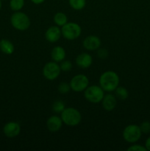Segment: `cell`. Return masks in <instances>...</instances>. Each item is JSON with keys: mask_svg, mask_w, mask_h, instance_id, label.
Segmentation results:
<instances>
[{"mask_svg": "<svg viewBox=\"0 0 150 151\" xmlns=\"http://www.w3.org/2000/svg\"><path fill=\"white\" fill-rule=\"evenodd\" d=\"M99 86L106 92H112L119 86L120 78L114 71H106L99 77Z\"/></svg>", "mask_w": 150, "mask_h": 151, "instance_id": "cell-1", "label": "cell"}, {"mask_svg": "<svg viewBox=\"0 0 150 151\" xmlns=\"http://www.w3.org/2000/svg\"><path fill=\"white\" fill-rule=\"evenodd\" d=\"M60 117L65 125L71 127L76 126L82 120L81 113L79 110L73 107L66 108L60 114Z\"/></svg>", "mask_w": 150, "mask_h": 151, "instance_id": "cell-2", "label": "cell"}, {"mask_svg": "<svg viewBox=\"0 0 150 151\" xmlns=\"http://www.w3.org/2000/svg\"><path fill=\"white\" fill-rule=\"evenodd\" d=\"M10 23L13 27L19 31H25L30 27V19L24 12L16 11L10 17Z\"/></svg>", "mask_w": 150, "mask_h": 151, "instance_id": "cell-3", "label": "cell"}, {"mask_svg": "<svg viewBox=\"0 0 150 151\" xmlns=\"http://www.w3.org/2000/svg\"><path fill=\"white\" fill-rule=\"evenodd\" d=\"M104 96V91L100 86H88V88L84 91V97L85 100L94 104L101 102Z\"/></svg>", "mask_w": 150, "mask_h": 151, "instance_id": "cell-4", "label": "cell"}, {"mask_svg": "<svg viewBox=\"0 0 150 151\" xmlns=\"http://www.w3.org/2000/svg\"><path fill=\"white\" fill-rule=\"evenodd\" d=\"M61 32L63 38L69 41H74L80 36L82 28L75 22H67L61 27Z\"/></svg>", "mask_w": 150, "mask_h": 151, "instance_id": "cell-5", "label": "cell"}, {"mask_svg": "<svg viewBox=\"0 0 150 151\" xmlns=\"http://www.w3.org/2000/svg\"><path fill=\"white\" fill-rule=\"evenodd\" d=\"M142 132L140 126L131 124L125 127L122 132V137L124 141L128 143H135L141 139Z\"/></svg>", "mask_w": 150, "mask_h": 151, "instance_id": "cell-6", "label": "cell"}, {"mask_svg": "<svg viewBox=\"0 0 150 151\" xmlns=\"http://www.w3.org/2000/svg\"><path fill=\"white\" fill-rule=\"evenodd\" d=\"M69 84L72 91L75 92H82L89 86V80L86 75L78 74L71 78Z\"/></svg>", "mask_w": 150, "mask_h": 151, "instance_id": "cell-7", "label": "cell"}, {"mask_svg": "<svg viewBox=\"0 0 150 151\" xmlns=\"http://www.w3.org/2000/svg\"><path fill=\"white\" fill-rule=\"evenodd\" d=\"M60 65L54 61H50L46 63L43 68V75L48 81H54L60 75Z\"/></svg>", "mask_w": 150, "mask_h": 151, "instance_id": "cell-8", "label": "cell"}, {"mask_svg": "<svg viewBox=\"0 0 150 151\" xmlns=\"http://www.w3.org/2000/svg\"><path fill=\"white\" fill-rule=\"evenodd\" d=\"M21 132V125L16 122H9L3 127V133L8 138H14L19 135Z\"/></svg>", "mask_w": 150, "mask_h": 151, "instance_id": "cell-9", "label": "cell"}, {"mask_svg": "<svg viewBox=\"0 0 150 151\" xmlns=\"http://www.w3.org/2000/svg\"><path fill=\"white\" fill-rule=\"evenodd\" d=\"M101 44V40L96 35H88L82 42L83 47L88 51H96L99 49Z\"/></svg>", "mask_w": 150, "mask_h": 151, "instance_id": "cell-10", "label": "cell"}, {"mask_svg": "<svg viewBox=\"0 0 150 151\" xmlns=\"http://www.w3.org/2000/svg\"><path fill=\"white\" fill-rule=\"evenodd\" d=\"M62 36L61 28L58 26H51L45 32V38L50 43H56Z\"/></svg>", "mask_w": 150, "mask_h": 151, "instance_id": "cell-11", "label": "cell"}, {"mask_svg": "<svg viewBox=\"0 0 150 151\" xmlns=\"http://www.w3.org/2000/svg\"><path fill=\"white\" fill-rule=\"evenodd\" d=\"M63 120L60 116L53 115L48 118L46 121V128L50 132H57L63 126Z\"/></svg>", "mask_w": 150, "mask_h": 151, "instance_id": "cell-12", "label": "cell"}, {"mask_svg": "<svg viewBox=\"0 0 150 151\" xmlns=\"http://www.w3.org/2000/svg\"><path fill=\"white\" fill-rule=\"evenodd\" d=\"M75 62L78 67L81 69H88L92 65L93 58L89 53L82 52L76 56Z\"/></svg>", "mask_w": 150, "mask_h": 151, "instance_id": "cell-13", "label": "cell"}, {"mask_svg": "<svg viewBox=\"0 0 150 151\" xmlns=\"http://www.w3.org/2000/svg\"><path fill=\"white\" fill-rule=\"evenodd\" d=\"M117 105V100L114 94L109 93L105 94L101 100V106L102 108L107 111H112L114 110Z\"/></svg>", "mask_w": 150, "mask_h": 151, "instance_id": "cell-14", "label": "cell"}, {"mask_svg": "<svg viewBox=\"0 0 150 151\" xmlns=\"http://www.w3.org/2000/svg\"><path fill=\"white\" fill-rule=\"evenodd\" d=\"M66 56V50L60 46H56L51 52V58L53 61L60 63L65 60Z\"/></svg>", "mask_w": 150, "mask_h": 151, "instance_id": "cell-15", "label": "cell"}, {"mask_svg": "<svg viewBox=\"0 0 150 151\" xmlns=\"http://www.w3.org/2000/svg\"><path fill=\"white\" fill-rule=\"evenodd\" d=\"M0 50L6 55H12L15 51V47L9 40L1 39L0 41Z\"/></svg>", "mask_w": 150, "mask_h": 151, "instance_id": "cell-16", "label": "cell"}, {"mask_svg": "<svg viewBox=\"0 0 150 151\" xmlns=\"http://www.w3.org/2000/svg\"><path fill=\"white\" fill-rule=\"evenodd\" d=\"M54 24L58 27H63V25L66 24L68 22V17L64 13L62 12H58L54 14V18H53Z\"/></svg>", "mask_w": 150, "mask_h": 151, "instance_id": "cell-17", "label": "cell"}, {"mask_svg": "<svg viewBox=\"0 0 150 151\" xmlns=\"http://www.w3.org/2000/svg\"><path fill=\"white\" fill-rule=\"evenodd\" d=\"M115 94H116V97L117 98H119V100H125L129 96V92H128V90L126 89L125 87L124 86H118L117 88L115 90Z\"/></svg>", "mask_w": 150, "mask_h": 151, "instance_id": "cell-18", "label": "cell"}, {"mask_svg": "<svg viewBox=\"0 0 150 151\" xmlns=\"http://www.w3.org/2000/svg\"><path fill=\"white\" fill-rule=\"evenodd\" d=\"M70 7L75 10H81L85 8L86 0H69Z\"/></svg>", "mask_w": 150, "mask_h": 151, "instance_id": "cell-19", "label": "cell"}, {"mask_svg": "<svg viewBox=\"0 0 150 151\" xmlns=\"http://www.w3.org/2000/svg\"><path fill=\"white\" fill-rule=\"evenodd\" d=\"M25 4L24 0H10V7L13 11H20Z\"/></svg>", "mask_w": 150, "mask_h": 151, "instance_id": "cell-20", "label": "cell"}, {"mask_svg": "<svg viewBox=\"0 0 150 151\" xmlns=\"http://www.w3.org/2000/svg\"><path fill=\"white\" fill-rule=\"evenodd\" d=\"M65 109H66L65 103L61 100H56L52 105V110L55 113L61 114Z\"/></svg>", "mask_w": 150, "mask_h": 151, "instance_id": "cell-21", "label": "cell"}, {"mask_svg": "<svg viewBox=\"0 0 150 151\" xmlns=\"http://www.w3.org/2000/svg\"><path fill=\"white\" fill-rule=\"evenodd\" d=\"M57 90L62 94H68L71 90L70 84L66 82L60 83L58 85V87H57Z\"/></svg>", "mask_w": 150, "mask_h": 151, "instance_id": "cell-22", "label": "cell"}, {"mask_svg": "<svg viewBox=\"0 0 150 151\" xmlns=\"http://www.w3.org/2000/svg\"><path fill=\"white\" fill-rule=\"evenodd\" d=\"M60 67L61 71L65 72H70L71 70L72 67H73V65H72V63L70 61V60H63L62 62H60Z\"/></svg>", "mask_w": 150, "mask_h": 151, "instance_id": "cell-23", "label": "cell"}, {"mask_svg": "<svg viewBox=\"0 0 150 151\" xmlns=\"http://www.w3.org/2000/svg\"><path fill=\"white\" fill-rule=\"evenodd\" d=\"M140 128L142 132V134H149L150 133V122L148 121H145V122H142L141 125H140Z\"/></svg>", "mask_w": 150, "mask_h": 151, "instance_id": "cell-24", "label": "cell"}, {"mask_svg": "<svg viewBox=\"0 0 150 151\" xmlns=\"http://www.w3.org/2000/svg\"><path fill=\"white\" fill-rule=\"evenodd\" d=\"M146 148L141 145H133L127 148V151H146Z\"/></svg>", "mask_w": 150, "mask_h": 151, "instance_id": "cell-25", "label": "cell"}, {"mask_svg": "<svg viewBox=\"0 0 150 151\" xmlns=\"http://www.w3.org/2000/svg\"><path fill=\"white\" fill-rule=\"evenodd\" d=\"M97 55L99 58L105 59L108 56V51L106 49H98L97 50Z\"/></svg>", "mask_w": 150, "mask_h": 151, "instance_id": "cell-26", "label": "cell"}, {"mask_svg": "<svg viewBox=\"0 0 150 151\" xmlns=\"http://www.w3.org/2000/svg\"><path fill=\"white\" fill-rule=\"evenodd\" d=\"M145 147L146 148L147 150L150 151V137H149V138H147V139L146 140Z\"/></svg>", "mask_w": 150, "mask_h": 151, "instance_id": "cell-27", "label": "cell"}, {"mask_svg": "<svg viewBox=\"0 0 150 151\" xmlns=\"http://www.w3.org/2000/svg\"><path fill=\"white\" fill-rule=\"evenodd\" d=\"M30 1L35 4H43L46 0H30Z\"/></svg>", "mask_w": 150, "mask_h": 151, "instance_id": "cell-28", "label": "cell"}, {"mask_svg": "<svg viewBox=\"0 0 150 151\" xmlns=\"http://www.w3.org/2000/svg\"><path fill=\"white\" fill-rule=\"evenodd\" d=\"M1 9V0H0V10Z\"/></svg>", "mask_w": 150, "mask_h": 151, "instance_id": "cell-29", "label": "cell"}, {"mask_svg": "<svg viewBox=\"0 0 150 151\" xmlns=\"http://www.w3.org/2000/svg\"><path fill=\"white\" fill-rule=\"evenodd\" d=\"M1 1H2V0H1Z\"/></svg>", "mask_w": 150, "mask_h": 151, "instance_id": "cell-30", "label": "cell"}]
</instances>
